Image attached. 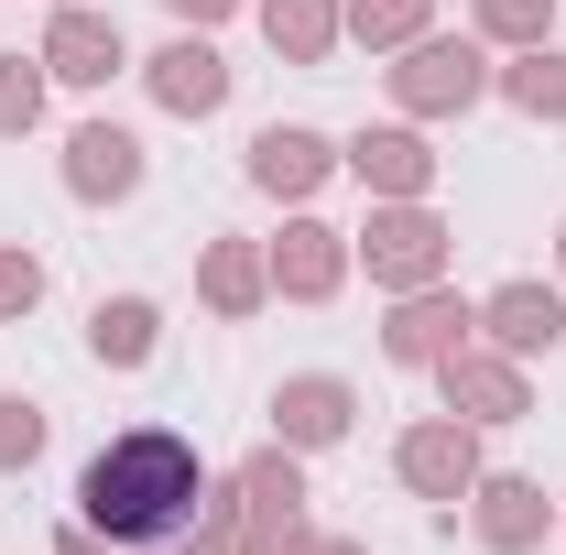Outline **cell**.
Masks as SVG:
<instances>
[{"label": "cell", "mask_w": 566, "mask_h": 555, "mask_svg": "<svg viewBox=\"0 0 566 555\" xmlns=\"http://www.w3.org/2000/svg\"><path fill=\"white\" fill-rule=\"evenodd\" d=\"M87 534H109L120 555H218V523H208V469L186 436H120L87 458Z\"/></svg>", "instance_id": "6da1fadb"}, {"label": "cell", "mask_w": 566, "mask_h": 555, "mask_svg": "<svg viewBox=\"0 0 566 555\" xmlns=\"http://www.w3.org/2000/svg\"><path fill=\"white\" fill-rule=\"evenodd\" d=\"M132 175H142V142L132 132H76V186H87V197H120Z\"/></svg>", "instance_id": "7a4b0ae2"}, {"label": "cell", "mask_w": 566, "mask_h": 555, "mask_svg": "<svg viewBox=\"0 0 566 555\" xmlns=\"http://www.w3.org/2000/svg\"><path fill=\"white\" fill-rule=\"evenodd\" d=\"M251 175H262V186H316V175H327V142L316 132H262L251 142Z\"/></svg>", "instance_id": "3957f363"}, {"label": "cell", "mask_w": 566, "mask_h": 555, "mask_svg": "<svg viewBox=\"0 0 566 555\" xmlns=\"http://www.w3.org/2000/svg\"><path fill=\"white\" fill-rule=\"evenodd\" d=\"M153 87H164L175 109H218V87H229V66H218L208 44H175V55L153 66Z\"/></svg>", "instance_id": "277c9868"}, {"label": "cell", "mask_w": 566, "mask_h": 555, "mask_svg": "<svg viewBox=\"0 0 566 555\" xmlns=\"http://www.w3.org/2000/svg\"><path fill=\"white\" fill-rule=\"evenodd\" d=\"M491 327H501V348H556V294L512 283V294L491 305Z\"/></svg>", "instance_id": "5b68a950"}, {"label": "cell", "mask_w": 566, "mask_h": 555, "mask_svg": "<svg viewBox=\"0 0 566 555\" xmlns=\"http://www.w3.org/2000/svg\"><path fill=\"white\" fill-rule=\"evenodd\" d=\"M109 66H120V44H109L98 22H76V11H66V22H55V76H109Z\"/></svg>", "instance_id": "8992f818"}, {"label": "cell", "mask_w": 566, "mask_h": 555, "mask_svg": "<svg viewBox=\"0 0 566 555\" xmlns=\"http://www.w3.org/2000/svg\"><path fill=\"white\" fill-rule=\"evenodd\" d=\"M283 425H294V436H338V425H349V392H338V381H294V392H283Z\"/></svg>", "instance_id": "52a82bcc"}, {"label": "cell", "mask_w": 566, "mask_h": 555, "mask_svg": "<svg viewBox=\"0 0 566 555\" xmlns=\"http://www.w3.org/2000/svg\"><path fill=\"white\" fill-rule=\"evenodd\" d=\"M370 262H381V273H424V262H436V229H424V218H392V229H370Z\"/></svg>", "instance_id": "ba28073f"}, {"label": "cell", "mask_w": 566, "mask_h": 555, "mask_svg": "<svg viewBox=\"0 0 566 555\" xmlns=\"http://www.w3.org/2000/svg\"><path fill=\"white\" fill-rule=\"evenodd\" d=\"M403 469H415L424 490H458V480H469V436H415V447H403Z\"/></svg>", "instance_id": "9c48e42d"}, {"label": "cell", "mask_w": 566, "mask_h": 555, "mask_svg": "<svg viewBox=\"0 0 566 555\" xmlns=\"http://www.w3.org/2000/svg\"><path fill=\"white\" fill-rule=\"evenodd\" d=\"M87 338H98V359H142V348H153V305H98Z\"/></svg>", "instance_id": "30bf717a"}, {"label": "cell", "mask_w": 566, "mask_h": 555, "mask_svg": "<svg viewBox=\"0 0 566 555\" xmlns=\"http://www.w3.org/2000/svg\"><path fill=\"white\" fill-rule=\"evenodd\" d=\"M458 327H469V316H458V305H415V316H403V327H392V348H403V359H436V348L458 338Z\"/></svg>", "instance_id": "8fae6325"}, {"label": "cell", "mask_w": 566, "mask_h": 555, "mask_svg": "<svg viewBox=\"0 0 566 555\" xmlns=\"http://www.w3.org/2000/svg\"><path fill=\"white\" fill-rule=\"evenodd\" d=\"M403 87H415L424 109H436V98H469V87H480V66H469V55H424V66L403 76Z\"/></svg>", "instance_id": "7c38bea8"}, {"label": "cell", "mask_w": 566, "mask_h": 555, "mask_svg": "<svg viewBox=\"0 0 566 555\" xmlns=\"http://www.w3.org/2000/svg\"><path fill=\"white\" fill-rule=\"evenodd\" d=\"M273 44L316 55V44H327V11H316V0H273Z\"/></svg>", "instance_id": "4fadbf2b"}, {"label": "cell", "mask_w": 566, "mask_h": 555, "mask_svg": "<svg viewBox=\"0 0 566 555\" xmlns=\"http://www.w3.org/2000/svg\"><path fill=\"white\" fill-rule=\"evenodd\" d=\"M512 98L523 109H566V55H534V66L512 76Z\"/></svg>", "instance_id": "5bb4252c"}, {"label": "cell", "mask_w": 566, "mask_h": 555, "mask_svg": "<svg viewBox=\"0 0 566 555\" xmlns=\"http://www.w3.org/2000/svg\"><path fill=\"white\" fill-rule=\"evenodd\" d=\"M251 512H262V523H294V469H283V458L251 469Z\"/></svg>", "instance_id": "9a60e30c"}, {"label": "cell", "mask_w": 566, "mask_h": 555, "mask_svg": "<svg viewBox=\"0 0 566 555\" xmlns=\"http://www.w3.org/2000/svg\"><path fill=\"white\" fill-rule=\"evenodd\" d=\"M359 175H381V186H415L424 153H415V142H359Z\"/></svg>", "instance_id": "2e32d148"}, {"label": "cell", "mask_w": 566, "mask_h": 555, "mask_svg": "<svg viewBox=\"0 0 566 555\" xmlns=\"http://www.w3.org/2000/svg\"><path fill=\"white\" fill-rule=\"evenodd\" d=\"M447 381H458V404H480V415H512V370H458V359H447Z\"/></svg>", "instance_id": "e0dca14e"}, {"label": "cell", "mask_w": 566, "mask_h": 555, "mask_svg": "<svg viewBox=\"0 0 566 555\" xmlns=\"http://www.w3.org/2000/svg\"><path fill=\"white\" fill-rule=\"evenodd\" d=\"M523 534H534V490L501 480V490H491V545H523Z\"/></svg>", "instance_id": "ac0fdd59"}, {"label": "cell", "mask_w": 566, "mask_h": 555, "mask_svg": "<svg viewBox=\"0 0 566 555\" xmlns=\"http://www.w3.org/2000/svg\"><path fill=\"white\" fill-rule=\"evenodd\" d=\"M283 273L305 283V294H316V283L338 273V251H327V229H294V262H283Z\"/></svg>", "instance_id": "d6986e66"}, {"label": "cell", "mask_w": 566, "mask_h": 555, "mask_svg": "<svg viewBox=\"0 0 566 555\" xmlns=\"http://www.w3.org/2000/svg\"><path fill=\"white\" fill-rule=\"evenodd\" d=\"M33 121V76H22V55H0V132H22Z\"/></svg>", "instance_id": "ffe728a7"}, {"label": "cell", "mask_w": 566, "mask_h": 555, "mask_svg": "<svg viewBox=\"0 0 566 555\" xmlns=\"http://www.w3.org/2000/svg\"><path fill=\"white\" fill-rule=\"evenodd\" d=\"M33 436H44L33 404H0V469H11V458H33Z\"/></svg>", "instance_id": "44dd1931"}, {"label": "cell", "mask_w": 566, "mask_h": 555, "mask_svg": "<svg viewBox=\"0 0 566 555\" xmlns=\"http://www.w3.org/2000/svg\"><path fill=\"white\" fill-rule=\"evenodd\" d=\"M208 283H218V305H251V262H240V251H218Z\"/></svg>", "instance_id": "7402d4cb"}, {"label": "cell", "mask_w": 566, "mask_h": 555, "mask_svg": "<svg viewBox=\"0 0 566 555\" xmlns=\"http://www.w3.org/2000/svg\"><path fill=\"white\" fill-rule=\"evenodd\" d=\"M359 22H370V33H403V22H415V0H359Z\"/></svg>", "instance_id": "603a6c76"}, {"label": "cell", "mask_w": 566, "mask_h": 555, "mask_svg": "<svg viewBox=\"0 0 566 555\" xmlns=\"http://www.w3.org/2000/svg\"><path fill=\"white\" fill-rule=\"evenodd\" d=\"M491 22H501V33H534V22H545V0H491Z\"/></svg>", "instance_id": "cb8c5ba5"}, {"label": "cell", "mask_w": 566, "mask_h": 555, "mask_svg": "<svg viewBox=\"0 0 566 555\" xmlns=\"http://www.w3.org/2000/svg\"><path fill=\"white\" fill-rule=\"evenodd\" d=\"M0 305H33V262H11V251H0Z\"/></svg>", "instance_id": "d4e9b609"}, {"label": "cell", "mask_w": 566, "mask_h": 555, "mask_svg": "<svg viewBox=\"0 0 566 555\" xmlns=\"http://www.w3.org/2000/svg\"><path fill=\"white\" fill-rule=\"evenodd\" d=\"M175 11H197V22H208V11H229V0H175Z\"/></svg>", "instance_id": "484cf974"}, {"label": "cell", "mask_w": 566, "mask_h": 555, "mask_svg": "<svg viewBox=\"0 0 566 555\" xmlns=\"http://www.w3.org/2000/svg\"><path fill=\"white\" fill-rule=\"evenodd\" d=\"M55 555H98V545H87V534H66V545H55Z\"/></svg>", "instance_id": "4316f807"}]
</instances>
